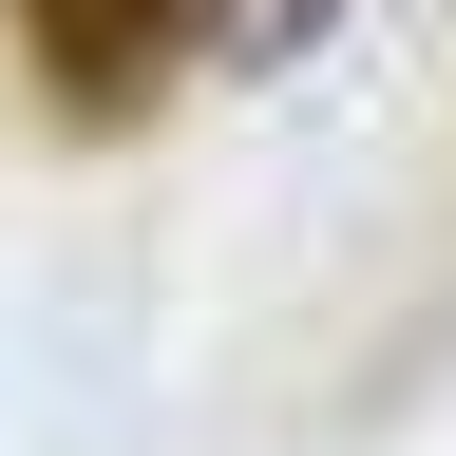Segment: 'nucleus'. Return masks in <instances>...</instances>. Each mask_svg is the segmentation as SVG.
I'll return each instance as SVG.
<instances>
[{
    "instance_id": "obj_1",
    "label": "nucleus",
    "mask_w": 456,
    "mask_h": 456,
    "mask_svg": "<svg viewBox=\"0 0 456 456\" xmlns=\"http://www.w3.org/2000/svg\"><path fill=\"white\" fill-rule=\"evenodd\" d=\"M305 20L323 0H0V38H20V77H38L57 134H152L191 77H248Z\"/></svg>"
}]
</instances>
